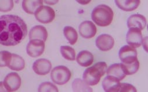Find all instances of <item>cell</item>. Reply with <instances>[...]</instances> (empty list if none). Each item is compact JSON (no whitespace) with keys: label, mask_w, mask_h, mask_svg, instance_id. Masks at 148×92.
Segmentation results:
<instances>
[{"label":"cell","mask_w":148,"mask_h":92,"mask_svg":"<svg viewBox=\"0 0 148 92\" xmlns=\"http://www.w3.org/2000/svg\"><path fill=\"white\" fill-rule=\"evenodd\" d=\"M27 34V25L21 18L12 15L0 16V44L15 46L22 42Z\"/></svg>","instance_id":"cell-1"},{"label":"cell","mask_w":148,"mask_h":92,"mask_svg":"<svg viewBox=\"0 0 148 92\" xmlns=\"http://www.w3.org/2000/svg\"><path fill=\"white\" fill-rule=\"evenodd\" d=\"M114 13L111 8L104 4L97 6L92 11L91 18L99 26L106 27L110 25L113 19Z\"/></svg>","instance_id":"cell-2"},{"label":"cell","mask_w":148,"mask_h":92,"mask_svg":"<svg viewBox=\"0 0 148 92\" xmlns=\"http://www.w3.org/2000/svg\"><path fill=\"white\" fill-rule=\"evenodd\" d=\"M107 70V64L105 62H98L93 66L87 68L84 72L83 80L90 86L97 85L102 76Z\"/></svg>","instance_id":"cell-3"},{"label":"cell","mask_w":148,"mask_h":92,"mask_svg":"<svg viewBox=\"0 0 148 92\" xmlns=\"http://www.w3.org/2000/svg\"><path fill=\"white\" fill-rule=\"evenodd\" d=\"M71 72L65 66L59 65L55 67L51 73V78L54 83L63 85L67 83L71 78Z\"/></svg>","instance_id":"cell-4"},{"label":"cell","mask_w":148,"mask_h":92,"mask_svg":"<svg viewBox=\"0 0 148 92\" xmlns=\"http://www.w3.org/2000/svg\"><path fill=\"white\" fill-rule=\"evenodd\" d=\"M34 15L39 22L43 24H48L54 20L55 12L50 7L42 5L34 13Z\"/></svg>","instance_id":"cell-5"},{"label":"cell","mask_w":148,"mask_h":92,"mask_svg":"<svg viewBox=\"0 0 148 92\" xmlns=\"http://www.w3.org/2000/svg\"><path fill=\"white\" fill-rule=\"evenodd\" d=\"M119 56L123 64L132 63L138 60L136 50L130 45L123 46L120 49Z\"/></svg>","instance_id":"cell-6"},{"label":"cell","mask_w":148,"mask_h":92,"mask_svg":"<svg viewBox=\"0 0 148 92\" xmlns=\"http://www.w3.org/2000/svg\"><path fill=\"white\" fill-rule=\"evenodd\" d=\"M45 49V42L42 40L34 39L30 40L27 45L26 52L32 57H37L42 55Z\"/></svg>","instance_id":"cell-7"},{"label":"cell","mask_w":148,"mask_h":92,"mask_svg":"<svg viewBox=\"0 0 148 92\" xmlns=\"http://www.w3.org/2000/svg\"><path fill=\"white\" fill-rule=\"evenodd\" d=\"M142 40L141 30L136 27L129 28L126 35V41L130 46L134 48H139L142 45Z\"/></svg>","instance_id":"cell-8"},{"label":"cell","mask_w":148,"mask_h":92,"mask_svg":"<svg viewBox=\"0 0 148 92\" xmlns=\"http://www.w3.org/2000/svg\"><path fill=\"white\" fill-rule=\"evenodd\" d=\"M3 83L7 91H15L21 86V78L16 72H11L5 76Z\"/></svg>","instance_id":"cell-9"},{"label":"cell","mask_w":148,"mask_h":92,"mask_svg":"<svg viewBox=\"0 0 148 92\" xmlns=\"http://www.w3.org/2000/svg\"><path fill=\"white\" fill-rule=\"evenodd\" d=\"M79 30L80 35L86 39L93 38L97 32V29L94 23L89 20L82 22L79 26Z\"/></svg>","instance_id":"cell-10"},{"label":"cell","mask_w":148,"mask_h":92,"mask_svg":"<svg viewBox=\"0 0 148 92\" xmlns=\"http://www.w3.org/2000/svg\"><path fill=\"white\" fill-rule=\"evenodd\" d=\"M114 45L113 38L109 34H102L96 40V46L101 51L107 52L111 50Z\"/></svg>","instance_id":"cell-11"},{"label":"cell","mask_w":148,"mask_h":92,"mask_svg":"<svg viewBox=\"0 0 148 92\" xmlns=\"http://www.w3.org/2000/svg\"><path fill=\"white\" fill-rule=\"evenodd\" d=\"M52 64L46 59H40L34 61L33 64L34 72L38 75H45L51 70Z\"/></svg>","instance_id":"cell-12"},{"label":"cell","mask_w":148,"mask_h":92,"mask_svg":"<svg viewBox=\"0 0 148 92\" xmlns=\"http://www.w3.org/2000/svg\"><path fill=\"white\" fill-rule=\"evenodd\" d=\"M120 80L117 78L108 75L102 81V87L106 92H118L120 89Z\"/></svg>","instance_id":"cell-13"},{"label":"cell","mask_w":148,"mask_h":92,"mask_svg":"<svg viewBox=\"0 0 148 92\" xmlns=\"http://www.w3.org/2000/svg\"><path fill=\"white\" fill-rule=\"evenodd\" d=\"M146 18L140 14H134L130 16L127 20V26L128 28L136 27L140 30H143L146 26Z\"/></svg>","instance_id":"cell-14"},{"label":"cell","mask_w":148,"mask_h":92,"mask_svg":"<svg viewBox=\"0 0 148 92\" xmlns=\"http://www.w3.org/2000/svg\"><path fill=\"white\" fill-rule=\"evenodd\" d=\"M106 72L107 75L113 76L120 81L123 80L126 76L122 63H115L111 65L107 68Z\"/></svg>","instance_id":"cell-15"},{"label":"cell","mask_w":148,"mask_h":92,"mask_svg":"<svg viewBox=\"0 0 148 92\" xmlns=\"http://www.w3.org/2000/svg\"><path fill=\"white\" fill-rule=\"evenodd\" d=\"M114 1L119 8L126 12L135 10L140 4V0H114Z\"/></svg>","instance_id":"cell-16"},{"label":"cell","mask_w":148,"mask_h":92,"mask_svg":"<svg viewBox=\"0 0 148 92\" xmlns=\"http://www.w3.org/2000/svg\"><path fill=\"white\" fill-rule=\"evenodd\" d=\"M48 37V33L45 27L38 25L33 27L29 32L30 40L37 39L45 42Z\"/></svg>","instance_id":"cell-17"},{"label":"cell","mask_w":148,"mask_h":92,"mask_svg":"<svg viewBox=\"0 0 148 92\" xmlns=\"http://www.w3.org/2000/svg\"><path fill=\"white\" fill-rule=\"evenodd\" d=\"M43 5L42 0H23L22 8L28 14H34L37 10Z\"/></svg>","instance_id":"cell-18"},{"label":"cell","mask_w":148,"mask_h":92,"mask_svg":"<svg viewBox=\"0 0 148 92\" xmlns=\"http://www.w3.org/2000/svg\"><path fill=\"white\" fill-rule=\"evenodd\" d=\"M77 63L82 67H88L94 62L93 55L88 50H83L80 52L76 59Z\"/></svg>","instance_id":"cell-19"},{"label":"cell","mask_w":148,"mask_h":92,"mask_svg":"<svg viewBox=\"0 0 148 92\" xmlns=\"http://www.w3.org/2000/svg\"><path fill=\"white\" fill-rule=\"evenodd\" d=\"M25 63L24 59L20 56L12 53V57L8 68L11 70L16 71H20L24 69Z\"/></svg>","instance_id":"cell-20"},{"label":"cell","mask_w":148,"mask_h":92,"mask_svg":"<svg viewBox=\"0 0 148 92\" xmlns=\"http://www.w3.org/2000/svg\"><path fill=\"white\" fill-rule=\"evenodd\" d=\"M63 34L70 44L75 45L78 40V34L72 27L66 26L63 29Z\"/></svg>","instance_id":"cell-21"},{"label":"cell","mask_w":148,"mask_h":92,"mask_svg":"<svg viewBox=\"0 0 148 92\" xmlns=\"http://www.w3.org/2000/svg\"><path fill=\"white\" fill-rule=\"evenodd\" d=\"M72 88L74 91H92V88L80 78H77L73 81Z\"/></svg>","instance_id":"cell-22"},{"label":"cell","mask_w":148,"mask_h":92,"mask_svg":"<svg viewBox=\"0 0 148 92\" xmlns=\"http://www.w3.org/2000/svg\"><path fill=\"white\" fill-rule=\"evenodd\" d=\"M60 53L63 57L67 60H75L76 52L73 48L69 46H60Z\"/></svg>","instance_id":"cell-23"},{"label":"cell","mask_w":148,"mask_h":92,"mask_svg":"<svg viewBox=\"0 0 148 92\" xmlns=\"http://www.w3.org/2000/svg\"><path fill=\"white\" fill-rule=\"evenodd\" d=\"M126 75H131L135 74L139 70V62L137 60L135 61L130 64H123Z\"/></svg>","instance_id":"cell-24"},{"label":"cell","mask_w":148,"mask_h":92,"mask_svg":"<svg viewBox=\"0 0 148 92\" xmlns=\"http://www.w3.org/2000/svg\"><path fill=\"white\" fill-rule=\"evenodd\" d=\"M12 57V53L8 51L0 52V67H8Z\"/></svg>","instance_id":"cell-25"},{"label":"cell","mask_w":148,"mask_h":92,"mask_svg":"<svg viewBox=\"0 0 148 92\" xmlns=\"http://www.w3.org/2000/svg\"><path fill=\"white\" fill-rule=\"evenodd\" d=\"M58 87L52 83L49 82H45L42 83L38 87V91L40 92H51L58 91Z\"/></svg>","instance_id":"cell-26"},{"label":"cell","mask_w":148,"mask_h":92,"mask_svg":"<svg viewBox=\"0 0 148 92\" xmlns=\"http://www.w3.org/2000/svg\"><path fill=\"white\" fill-rule=\"evenodd\" d=\"M13 0H0V12H7L14 8Z\"/></svg>","instance_id":"cell-27"},{"label":"cell","mask_w":148,"mask_h":92,"mask_svg":"<svg viewBox=\"0 0 148 92\" xmlns=\"http://www.w3.org/2000/svg\"><path fill=\"white\" fill-rule=\"evenodd\" d=\"M120 92H127V91H136V88L132 85L127 83H121L120 84Z\"/></svg>","instance_id":"cell-28"},{"label":"cell","mask_w":148,"mask_h":92,"mask_svg":"<svg viewBox=\"0 0 148 92\" xmlns=\"http://www.w3.org/2000/svg\"><path fill=\"white\" fill-rule=\"evenodd\" d=\"M42 1L48 5H54L58 3L59 0H42Z\"/></svg>","instance_id":"cell-29"},{"label":"cell","mask_w":148,"mask_h":92,"mask_svg":"<svg viewBox=\"0 0 148 92\" xmlns=\"http://www.w3.org/2000/svg\"><path fill=\"white\" fill-rule=\"evenodd\" d=\"M76 1L79 4L83 5H85L88 4L91 1V0H76Z\"/></svg>","instance_id":"cell-30"},{"label":"cell","mask_w":148,"mask_h":92,"mask_svg":"<svg viewBox=\"0 0 148 92\" xmlns=\"http://www.w3.org/2000/svg\"><path fill=\"white\" fill-rule=\"evenodd\" d=\"M142 44H143V48L145 49V51L147 52V37H146L144 39L142 40Z\"/></svg>","instance_id":"cell-31"},{"label":"cell","mask_w":148,"mask_h":92,"mask_svg":"<svg viewBox=\"0 0 148 92\" xmlns=\"http://www.w3.org/2000/svg\"><path fill=\"white\" fill-rule=\"evenodd\" d=\"M0 91H7L5 89L3 82H0Z\"/></svg>","instance_id":"cell-32"}]
</instances>
